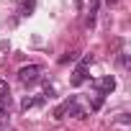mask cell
<instances>
[{
  "instance_id": "obj_2",
  "label": "cell",
  "mask_w": 131,
  "mask_h": 131,
  "mask_svg": "<svg viewBox=\"0 0 131 131\" xmlns=\"http://www.w3.org/2000/svg\"><path fill=\"white\" fill-rule=\"evenodd\" d=\"M39 75H41V67H39V64H28V67H21V70H18V80H21L23 85L36 82Z\"/></svg>"
},
{
  "instance_id": "obj_1",
  "label": "cell",
  "mask_w": 131,
  "mask_h": 131,
  "mask_svg": "<svg viewBox=\"0 0 131 131\" xmlns=\"http://www.w3.org/2000/svg\"><path fill=\"white\" fill-rule=\"evenodd\" d=\"M75 116V118H85V111H82V105L77 103V98L72 95V98H67V100H64L57 111H54V118H64V116Z\"/></svg>"
},
{
  "instance_id": "obj_7",
  "label": "cell",
  "mask_w": 131,
  "mask_h": 131,
  "mask_svg": "<svg viewBox=\"0 0 131 131\" xmlns=\"http://www.w3.org/2000/svg\"><path fill=\"white\" fill-rule=\"evenodd\" d=\"M36 5V0H23V5H21V16H28Z\"/></svg>"
},
{
  "instance_id": "obj_5",
  "label": "cell",
  "mask_w": 131,
  "mask_h": 131,
  "mask_svg": "<svg viewBox=\"0 0 131 131\" xmlns=\"http://www.w3.org/2000/svg\"><path fill=\"white\" fill-rule=\"evenodd\" d=\"M44 95H36V98H23V103H21V108L23 111H28V108H39V105H44Z\"/></svg>"
},
{
  "instance_id": "obj_3",
  "label": "cell",
  "mask_w": 131,
  "mask_h": 131,
  "mask_svg": "<svg viewBox=\"0 0 131 131\" xmlns=\"http://www.w3.org/2000/svg\"><path fill=\"white\" fill-rule=\"evenodd\" d=\"M90 62H93V57H82L80 67H77V70H75V75H72V85H75V88L90 80V75H88V67H90Z\"/></svg>"
},
{
  "instance_id": "obj_8",
  "label": "cell",
  "mask_w": 131,
  "mask_h": 131,
  "mask_svg": "<svg viewBox=\"0 0 131 131\" xmlns=\"http://www.w3.org/2000/svg\"><path fill=\"white\" fill-rule=\"evenodd\" d=\"M75 59H77V51H70V54H64L59 62H62V64H67V62H75Z\"/></svg>"
},
{
  "instance_id": "obj_9",
  "label": "cell",
  "mask_w": 131,
  "mask_h": 131,
  "mask_svg": "<svg viewBox=\"0 0 131 131\" xmlns=\"http://www.w3.org/2000/svg\"><path fill=\"white\" fill-rule=\"evenodd\" d=\"M105 3H108V5H116V3H118V0H105Z\"/></svg>"
},
{
  "instance_id": "obj_4",
  "label": "cell",
  "mask_w": 131,
  "mask_h": 131,
  "mask_svg": "<svg viewBox=\"0 0 131 131\" xmlns=\"http://www.w3.org/2000/svg\"><path fill=\"white\" fill-rule=\"evenodd\" d=\"M113 90H116V77H113V75H105V77H100V80L95 82V93L103 95V98H105L108 93H113Z\"/></svg>"
},
{
  "instance_id": "obj_6",
  "label": "cell",
  "mask_w": 131,
  "mask_h": 131,
  "mask_svg": "<svg viewBox=\"0 0 131 131\" xmlns=\"http://www.w3.org/2000/svg\"><path fill=\"white\" fill-rule=\"evenodd\" d=\"M98 5H100L98 0H88V8H90V16H88V21H85L88 26H93V23H95V13H98Z\"/></svg>"
}]
</instances>
